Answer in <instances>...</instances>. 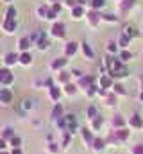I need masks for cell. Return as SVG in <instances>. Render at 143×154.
<instances>
[{
    "mask_svg": "<svg viewBox=\"0 0 143 154\" xmlns=\"http://www.w3.org/2000/svg\"><path fill=\"white\" fill-rule=\"evenodd\" d=\"M107 66H109V70H111V74H113V75H116V74L122 70L120 63H118L114 57H107Z\"/></svg>",
    "mask_w": 143,
    "mask_h": 154,
    "instance_id": "1",
    "label": "cell"
},
{
    "mask_svg": "<svg viewBox=\"0 0 143 154\" xmlns=\"http://www.w3.org/2000/svg\"><path fill=\"white\" fill-rule=\"evenodd\" d=\"M11 100H13V93H11L7 88H2V90H0V102H2V104H9Z\"/></svg>",
    "mask_w": 143,
    "mask_h": 154,
    "instance_id": "2",
    "label": "cell"
},
{
    "mask_svg": "<svg viewBox=\"0 0 143 154\" xmlns=\"http://www.w3.org/2000/svg\"><path fill=\"white\" fill-rule=\"evenodd\" d=\"M13 82V75L9 70H0V84H11Z\"/></svg>",
    "mask_w": 143,
    "mask_h": 154,
    "instance_id": "3",
    "label": "cell"
},
{
    "mask_svg": "<svg viewBox=\"0 0 143 154\" xmlns=\"http://www.w3.org/2000/svg\"><path fill=\"white\" fill-rule=\"evenodd\" d=\"M52 32H54V36H57V38L61 36V38H63V36H65V25H63V23H56V25L52 27Z\"/></svg>",
    "mask_w": 143,
    "mask_h": 154,
    "instance_id": "4",
    "label": "cell"
},
{
    "mask_svg": "<svg viewBox=\"0 0 143 154\" xmlns=\"http://www.w3.org/2000/svg\"><path fill=\"white\" fill-rule=\"evenodd\" d=\"M4 29H5L7 32H13V31L16 29V22H14V20H9V18H5V22H4Z\"/></svg>",
    "mask_w": 143,
    "mask_h": 154,
    "instance_id": "5",
    "label": "cell"
},
{
    "mask_svg": "<svg viewBox=\"0 0 143 154\" xmlns=\"http://www.w3.org/2000/svg\"><path fill=\"white\" fill-rule=\"evenodd\" d=\"M125 36H127V38H134V36H138L136 27H132V25H125Z\"/></svg>",
    "mask_w": 143,
    "mask_h": 154,
    "instance_id": "6",
    "label": "cell"
},
{
    "mask_svg": "<svg viewBox=\"0 0 143 154\" xmlns=\"http://www.w3.org/2000/svg\"><path fill=\"white\" fill-rule=\"evenodd\" d=\"M75 52H77V43H73V41H72V43L66 45V56H73Z\"/></svg>",
    "mask_w": 143,
    "mask_h": 154,
    "instance_id": "7",
    "label": "cell"
},
{
    "mask_svg": "<svg viewBox=\"0 0 143 154\" xmlns=\"http://www.w3.org/2000/svg\"><path fill=\"white\" fill-rule=\"evenodd\" d=\"M29 43H31V39H29V38H23L22 41H20V48H22V50H27V48L31 47Z\"/></svg>",
    "mask_w": 143,
    "mask_h": 154,
    "instance_id": "8",
    "label": "cell"
},
{
    "mask_svg": "<svg viewBox=\"0 0 143 154\" xmlns=\"http://www.w3.org/2000/svg\"><path fill=\"white\" fill-rule=\"evenodd\" d=\"M131 124H132L134 127H140V125H141V118H140L138 115H134L132 118H131Z\"/></svg>",
    "mask_w": 143,
    "mask_h": 154,
    "instance_id": "9",
    "label": "cell"
},
{
    "mask_svg": "<svg viewBox=\"0 0 143 154\" xmlns=\"http://www.w3.org/2000/svg\"><path fill=\"white\" fill-rule=\"evenodd\" d=\"M72 14H73V18H81V16H82V9H81V7H73Z\"/></svg>",
    "mask_w": 143,
    "mask_h": 154,
    "instance_id": "10",
    "label": "cell"
},
{
    "mask_svg": "<svg viewBox=\"0 0 143 154\" xmlns=\"http://www.w3.org/2000/svg\"><path fill=\"white\" fill-rule=\"evenodd\" d=\"M31 59H32V57H31L29 54H22V57H20V61H22L23 65H29V63H31Z\"/></svg>",
    "mask_w": 143,
    "mask_h": 154,
    "instance_id": "11",
    "label": "cell"
},
{
    "mask_svg": "<svg viewBox=\"0 0 143 154\" xmlns=\"http://www.w3.org/2000/svg\"><path fill=\"white\" fill-rule=\"evenodd\" d=\"M2 138H13V129H11V127L4 129V133H2Z\"/></svg>",
    "mask_w": 143,
    "mask_h": 154,
    "instance_id": "12",
    "label": "cell"
},
{
    "mask_svg": "<svg viewBox=\"0 0 143 154\" xmlns=\"http://www.w3.org/2000/svg\"><path fill=\"white\" fill-rule=\"evenodd\" d=\"M38 45H39V48H45V47H47V41H45V34H43V32L39 34V41H38Z\"/></svg>",
    "mask_w": 143,
    "mask_h": 154,
    "instance_id": "13",
    "label": "cell"
},
{
    "mask_svg": "<svg viewBox=\"0 0 143 154\" xmlns=\"http://www.w3.org/2000/svg\"><path fill=\"white\" fill-rule=\"evenodd\" d=\"M38 13H39V16H41V18H47V14H48V9L43 5V7H39V11H38Z\"/></svg>",
    "mask_w": 143,
    "mask_h": 154,
    "instance_id": "14",
    "label": "cell"
},
{
    "mask_svg": "<svg viewBox=\"0 0 143 154\" xmlns=\"http://www.w3.org/2000/svg\"><path fill=\"white\" fill-rule=\"evenodd\" d=\"M14 14H16V9H14V7H9V11H7V18H9V20H14Z\"/></svg>",
    "mask_w": 143,
    "mask_h": 154,
    "instance_id": "15",
    "label": "cell"
},
{
    "mask_svg": "<svg viewBox=\"0 0 143 154\" xmlns=\"http://www.w3.org/2000/svg\"><path fill=\"white\" fill-rule=\"evenodd\" d=\"M90 22L95 25V23L99 22V14H97V13H90Z\"/></svg>",
    "mask_w": 143,
    "mask_h": 154,
    "instance_id": "16",
    "label": "cell"
},
{
    "mask_svg": "<svg viewBox=\"0 0 143 154\" xmlns=\"http://www.w3.org/2000/svg\"><path fill=\"white\" fill-rule=\"evenodd\" d=\"M14 61H16V54H9V56H7V59H5V63H7V65H13Z\"/></svg>",
    "mask_w": 143,
    "mask_h": 154,
    "instance_id": "17",
    "label": "cell"
},
{
    "mask_svg": "<svg viewBox=\"0 0 143 154\" xmlns=\"http://www.w3.org/2000/svg\"><path fill=\"white\" fill-rule=\"evenodd\" d=\"M11 143H13V147H16V149H18V147H20V143H22V140H20V138H16V136H13V138H11Z\"/></svg>",
    "mask_w": 143,
    "mask_h": 154,
    "instance_id": "18",
    "label": "cell"
},
{
    "mask_svg": "<svg viewBox=\"0 0 143 154\" xmlns=\"http://www.w3.org/2000/svg\"><path fill=\"white\" fill-rule=\"evenodd\" d=\"M100 84H102L104 88L111 86V79H109V77H102V79H100Z\"/></svg>",
    "mask_w": 143,
    "mask_h": 154,
    "instance_id": "19",
    "label": "cell"
},
{
    "mask_svg": "<svg viewBox=\"0 0 143 154\" xmlns=\"http://www.w3.org/2000/svg\"><path fill=\"white\" fill-rule=\"evenodd\" d=\"M106 4V0H91V5L93 7H102Z\"/></svg>",
    "mask_w": 143,
    "mask_h": 154,
    "instance_id": "20",
    "label": "cell"
},
{
    "mask_svg": "<svg viewBox=\"0 0 143 154\" xmlns=\"http://www.w3.org/2000/svg\"><path fill=\"white\" fill-rule=\"evenodd\" d=\"M134 2H136V0H125V2L122 4V9H129L131 5H134Z\"/></svg>",
    "mask_w": 143,
    "mask_h": 154,
    "instance_id": "21",
    "label": "cell"
},
{
    "mask_svg": "<svg viewBox=\"0 0 143 154\" xmlns=\"http://www.w3.org/2000/svg\"><path fill=\"white\" fill-rule=\"evenodd\" d=\"M65 63H66V59H57L52 66H54V68H59V66H65Z\"/></svg>",
    "mask_w": 143,
    "mask_h": 154,
    "instance_id": "22",
    "label": "cell"
},
{
    "mask_svg": "<svg viewBox=\"0 0 143 154\" xmlns=\"http://www.w3.org/2000/svg\"><path fill=\"white\" fill-rule=\"evenodd\" d=\"M50 95H52V99L57 100V99H59V90H57V88H52V90H50Z\"/></svg>",
    "mask_w": 143,
    "mask_h": 154,
    "instance_id": "23",
    "label": "cell"
},
{
    "mask_svg": "<svg viewBox=\"0 0 143 154\" xmlns=\"http://www.w3.org/2000/svg\"><path fill=\"white\" fill-rule=\"evenodd\" d=\"M82 134H84V140L90 143V142H91V134L88 133V129H82Z\"/></svg>",
    "mask_w": 143,
    "mask_h": 154,
    "instance_id": "24",
    "label": "cell"
},
{
    "mask_svg": "<svg viewBox=\"0 0 143 154\" xmlns=\"http://www.w3.org/2000/svg\"><path fill=\"white\" fill-rule=\"evenodd\" d=\"M84 52H86V56H88V57H93V50H91L88 45H84Z\"/></svg>",
    "mask_w": 143,
    "mask_h": 154,
    "instance_id": "25",
    "label": "cell"
},
{
    "mask_svg": "<svg viewBox=\"0 0 143 154\" xmlns=\"http://www.w3.org/2000/svg\"><path fill=\"white\" fill-rule=\"evenodd\" d=\"M127 43H129V38H127V36H122V38H120V45H122V47H127Z\"/></svg>",
    "mask_w": 143,
    "mask_h": 154,
    "instance_id": "26",
    "label": "cell"
},
{
    "mask_svg": "<svg viewBox=\"0 0 143 154\" xmlns=\"http://www.w3.org/2000/svg\"><path fill=\"white\" fill-rule=\"evenodd\" d=\"M120 57H122L123 61H127V59H131L132 56H131V52H122V56H120Z\"/></svg>",
    "mask_w": 143,
    "mask_h": 154,
    "instance_id": "27",
    "label": "cell"
},
{
    "mask_svg": "<svg viewBox=\"0 0 143 154\" xmlns=\"http://www.w3.org/2000/svg\"><path fill=\"white\" fill-rule=\"evenodd\" d=\"M102 147H104V142H102L100 138H99V140H95V149H102Z\"/></svg>",
    "mask_w": 143,
    "mask_h": 154,
    "instance_id": "28",
    "label": "cell"
},
{
    "mask_svg": "<svg viewBox=\"0 0 143 154\" xmlns=\"http://www.w3.org/2000/svg\"><path fill=\"white\" fill-rule=\"evenodd\" d=\"M61 111H63V108H61V106H56V109H54V116H59L61 115Z\"/></svg>",
    "mask_w": 143,
    "mask_h": 154,
    "instance_id": "29",
    "label": "cell"
},
{
    "mask_svg": "<svg viewBox=\"0 0 143 154\" xmlns=\"http://www.w3.org/2000/svg\"><path fill=\"white\" fill-rule=\"evenodd\" d=\"M134 154H143V145H136L134 147Z\"/></svg>",
    "mask_w": 143,
    "mask_h": 154,
    "instance_id": "30",
    "label": "cell"
},
{
    "mask_svg": "<svg viewBox=\"0 0 143 154\" xmlns=\"http://www.w3.org/2000/svg\"><path fill=\"white\" fill-rule=\"evenodd\" d=\"M95 113H97V111H95V108H88V116H90V118H93Z\"/></svg>",
    "mask_w": 143,
    "mask_h": 154,
    "instance_id": "31",
    "label": "cell"
},
{
    "mask_svg": "<svg viewBox=\"0 0 143 154\" xmlns=\"http://www.w3.org/2000/svg\"><path fill=\"white\" fill-rule=\"evenodd\" d=\"M114 91H118V93H125V90H123L120 84H116V86H114Z\"/></svg>",
    "mask_w": 143,
    "mask_h": 154,
    "instance_id": "32",
    "label": "cell"
},
{
    "mask_svg": "<svg viewBox=\"0 0 143 154\" xmlns=\"http://www.w3.org/2000/svg\"><path fill=\"white\" fill-rule=\"evenodd\" d=\"M118 138L125 140V138H127V131H120V133H118Z\"/></svg>",
    "mask_w": 143,
    "mask_h": 154,
    "instance_id": "33",
    "label": "cell"
},
{
    "mask_svg": "<svg viewBox=\"0 0 143 154\" xmlns=\"http://www.w3.org/2000/svg\"><path fill=\"white\" fill-rule=\"evenodd\" d=\"M91 81H93L91 77H84V79H82V84H91Z\"/></svg>",
    "mask_w": 143,
    "mask_h": 154,
    "instance_id": "34",
    "label": "cell"
},
{
    "mask_svg": "<svg viewBox=\"0 0 143 154\" xmlns=\"http://www.w3.org/2000/svg\"><path fill=\"white\" fill-rule=\"evenodd\" d=\"M122 124H123V120H122L120 116H116V118H114V125H122Z\"/></svg>",
    "mask_w": 143,
    "mask_h": 154,
    "instance_id": "35",
    "label": "cell"
},
{
    "mask_svg": "<svg viewBox=\"0 0 143 154\" xmlns=\"http://www.w3.org/2000/svg\"><path fill=\"white\" fill-rule=\"evenodd\" d=\"M31 106H32V104H31V100H23V108H25V109H29Z\"/></svg>",
    "mask_w": 143,
    "mask_h": 154,
    "instance_id": "36",
    "label": "cell"
},
{
    "mask_svg": "<svg viewBox=\"0 0 143 154\" xmlns=\"http://www.w3.org/2000/svg\"><path fill=\"white\" fill-rule=\"evenodd\" d=\"M66 91H68V93H73V91H75V88H73V86H70V84H68V86H66Z\"/></svg>",
    "mask_w": 143,
    "mask_h": 154,
    "instance_id": "37",
    "label": "cell"
},
{
    "mask_svg": "<svg viewBox=\"0 0 143 154\" xmlns=\"http://www.w3.org/2000/svg\"><path fill=\"white\" fill-rule=\"evenodd\" d=\"M100 124H102V118H97L95 120V127H100Z\"/></svg>",
    "mask_w": 143,
    "mask_h": 154,
    "instance_id": "38",
    "label": "cell"
},
{
    "mask_svg": "<svg viewBox=\"0 0 143 154\" xmlns=\"http://www.w3.org/2000/svg\"><path fill=\"white\" fill-rule=\"evenodd\" d=\"M109 50H111V52H114V50H116V47H114V43H109Z\"/></svg>",
    "mask_w": 143,
    "mask_h": 154,
    "instance_id": "39",
    "label": "cell"
},
{
    "mask_svg": "<svg viewBox=\"0 0 143 154\" xmlns=\"http://www.w3.org/2000/svg\"><path fill=\"white\" fill-rule=\"evenodd\" d=\"M59 9H61V5H59V4H56V5H54V11H56V13H59Z\"/></svg>",
    "mask_w": 143,
    "mask_h": 154,
    "instance_id": "40",
    "label": "cell"
},
{
    "mask_svg": "<svg viewBox=\"0 0 143 154\" xmlns=\"http://www.w3.org/2000/svg\"><path fill=\"white\" fill-rule=\"evenodd\" d=\"M61 81H65V82H66V81H68V75H66V74H63V75H61Z\"/></svg>",
    "mask_w": 143,
    "mask_h": 154,
    "instance_id": "41",
    "label": "cell"
},
{
    "mask_svg": "<svg viewBox=\"0 0 143 154\" xmlns=\"http://www.w3.org/2000/svg\"><path fill=\"white\" fill-rule=\"evenodd\" d=\"M4 145H5V142H4V140L0 138V149H4Z\"/></svg>",
    "mask_w": 143,
    "mask_h": 154,
    "instance_id": "42",
    "label": "cell"
},
{
    "mask_svg": "<svg viewBox=\"0 0 143 154\" xmlns=\"http://www.w3.org/2000/svg\"><path fill=\"white\" fill-rule=\"evenodd\" d=\"M13 154H22V151H20V149H14V151H13Z\"/></svg>",
    "mask_w": 143,
    "mask_h": 154,
    "instance_id": "43",
    "label": "cell"
},
{
    "mask_svg": "<svg viewBox=\"0 0 143 154\" xmlns=\"http://www.w3.org/2000/svg\"><path fill=\"white\" fill-rule=\"evenodd\" d=\"M140 97H141V100H143V91H141V95H140Z\"/></svg>",
    "mask_w": 143,
    "mask_h": 154,
    "instance_id": "44",
    "label": "cell"
},
{
    "mask_svg": "<svg viewBox=\"0 0 143 154\" xmlns=\"http://www.w3.org/2000/svg\"><path fill=\"white\" fill-rule=\"evenodd\" d=\"M52 2H59V0H52Z\"/></svg>",
    "mask_w": 143,
    "mask_h": 154,
    "instance_id": "45",
    "label": "cell"
},
{
    "mask_svg": "<svg viewBox=\"0 0 143 154\" xmlns=\"http://www.w3.org/2000/svg\"><path fill=\"white\" fill-rule=\"evenodd\" d=\"M0 154H5V152H0Z\"/></svg>",
    "mask_w": 143,
    "mask_h": 154,
    "instance_id": "46",
    "label": "cell"
}]
</instances>
